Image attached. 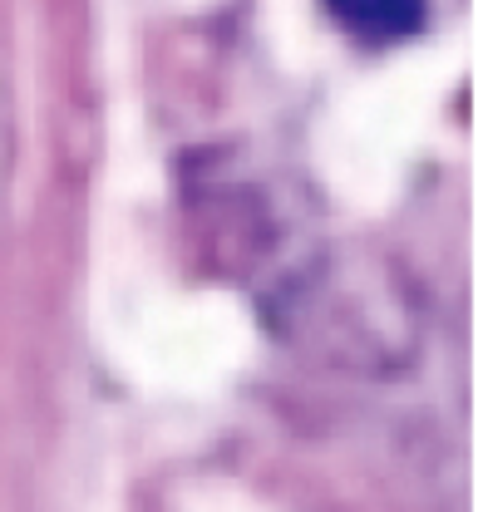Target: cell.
<instances>
[{
	"mask_svg": "<svg viewBox=\"0 0 478 512\" xmlns=\"http://www.w3.org/2000/svg\"><path fill=\"white\" fill-rule=\"evenodd\" d=\"M336 25L360 45H400L414 40L429 20V0H326Z\"/></svg>",
	"mask_w": 478,
	"mask_h": 512,
	"instance_id": "cell-1",
	"label": "cell"
}]
</instances>
